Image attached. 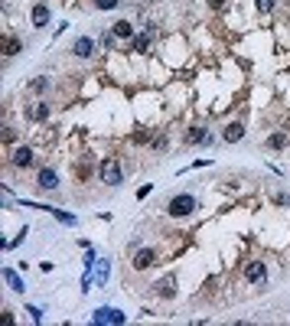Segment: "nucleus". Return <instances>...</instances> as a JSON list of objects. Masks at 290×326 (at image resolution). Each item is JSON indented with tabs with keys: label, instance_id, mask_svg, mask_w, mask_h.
<instances>
[{
	"label": "nucleus",
	"instance_id": "9",
	"mask_svg": "<svg viewBox=\"0 0 290 326\" xmlns=\"http://www.w3.org/2000/svg\"><path fill=\"white\" fill-rule=\"evenodd\" d=\"M209 140H212V134L205 127H189V134H186V144H209Z\"/></svg>",
	"mask_w": 290,
	"mask_h": 326
},
{
	"label": "nucleus",
	"instance_id": "20",
	"mask_svg": "<svg viewBox=\"0 0 290 326\" xmlns=\"http://www.w3.org/2000/svg\"><path fill=\"white\" fill-rule=\"evenodd\" d=\"M104 277H108V261H101V268H98V287L104 284Z\"/></svg>",
	"mask_w": 290,
	"mask_h": 326
},
{
	"label": "nucleus",
	"instance_id": "5",
	"mask_svg": "<svg viewBox=\"0 0 290 326\" xmlns=\"http://www.w3.org/2000/svg\"><path fill=\"white\" fill-rule=\"evenodd\" d=\"M242 137H244V124H242V121H232V124H225V131H222V140H225V144H238Z\"/></svg>",
	"mask_w": 290,
	"mask_h": 326
},
{
	"label": "nucleus",
	"instance_id": "23",
	"mask_svg": "<svg viewBox=\"0 0 290 326\" xmlns=\"http://www.w3.org/2000/svg\"><path fill=\"white\" fill-rule=\"evenodd\" d=\"M209 3H212V7H215V10H219L222 3H225V0H209Z\"/></svg>",
	"mask_w": 290,
	"mask_h": 326
},
{
	"label": "nucleus",
	"instance_id": "7",
	"mask_svg": "<svg viewBox=\"0 0 290 326\" xmlns=\"http://www.w3.org/2000/svg\"><path fill=\"white\" fill-rule=\"evenodd\" d=\"M33 26H36V30H46L49 26V7L46 3H36V7H33Z\"/></svg>",
	"mask_w": 290,
	"mask_h": 326
},
{
	"label": "nucleus",
	"instance_id": "21",
	"mask_svg": "<svg viewBox=\"0 0 290 326\" xmlns=\"http://www.w3.org/2000/svg\"><path fill=\"white\" fill-rule=\"evenodd\" d=\"M33 88H36V92H46V88H49V78H36V82H33Z\"/></svg>",
	"mask_w": 290,
	"mask_h": 326
},
{
	"label": "nucleus",
	"instance_id": "17",
	"mask_svg": "<svg viewBox=\"0 0 290 326\" xmlns=\"http://www.w3.org/2000/svg\"><path fill=\"white\" fill-rule=\"evenodd\" d=\"M3 277H7V280H10V287H13V290H23V280L16 277V274H13V271H10V268H7V271H3Z\"/></svg>",
	"mask_w": 290,
	"mask_h": 326
},
{
	"label": "nucleus",
	"instance_id": "4",
	"mask_svg": "<svg viewBox=\"0 0 290 326\" xmlns=\"http://www.w3.org/2000/svg\"><path fill=\"white\" fill-rule=\"evenodd\" d=\"M244 277H248L251 284L264 287V284H267V268H264V261H251L248 268H244Z\"/></svg>",
	"mask_w": 290,
	"mask_h": 326
},
{
	"label": "nucleus",
	"instance_id": "13",
	"mask_svg": "<svg viewBox=\"0 0 290 326\" xmlns=\"http://www.w3.org/2000/svg\"><path fill=\"white\" fill-rule=\"evenodd\" d=\"M150 39H153V30L147 26V33H141V36L134 39V53H144V49L150 46Z\"/></svg>",
	"mask_w": 290,
	"mask_h": 326
},
{
	"label": "nucleus",
	"instance_id": "6",
	"mask_svg": "<svg viewBox=\"0 0 290 326\" xmlns=\"http://www.w3.org/2000/svg\"><path fill=\"white\" fill-rule=\"evenodd\" d=\"M72 53L79 55V59H88V55L95 53V39L92 36H79V39H75V46H72Z\"/></svg>",
	"mask_w": 290,
	"mask_h": 326
},
{
	"label": "nucleus",
	"instance_id": "16",
	"mask_svg": "<svg viewBox=\"0 0 290 326\" xmlns=\"http://www.w3.org/2000/svg\"><path fill=\"white\" fill-rule=\"evenodd\" d=\"M284 144H287V134H271V137H267V147H284Z\"/></svg>",
	"mask_w": 290,
	"mask_h": 326
},
{
	"label": "nucleus",
	"instance_id": "18",
	"mask_svg": "<svg viewBox=\"0 0 290 326\" xmlns=\"http://www.w3.org/2000/svg\"><path fill=\"white\" fill-rule=\"evenodd\" d=\"M254 3H258L261 13H271V10H274V0H254Z\"/></svg>",
	"mask_w": 290,
	"mask_h": 326
},
{
	"label": "nucleus",
	"instance_id": "11",
	"mask_svg": "<svg viewBox=\"0 0 290 326\" xmlns=\"http://www.w3.org/2000/svg\"><path fill=\"white\" fill-rule=\"evenodd\" d=\"M13 163H16V166H30V163H33V150L30 147H16L13 150Z\"/></svg>",
	"mask_w": 290,
	"mask_h": 326
},
{
	"label": "nucleus",
	"instance_id": "15",
	"mask_svg": "<svg viewBox=\"0 0 290 326\" xmlns=\"http://www.w3.org/2000/svg\"><path fill=\"white\" fill-rule=\"evenodd\" d=\"M20 49H23V43H20V39H7V43H3V53H7V55H16Z\"/></svg>",
	"mask_w": 290,
	"mask_h": 326
},
{
	"label": "nucleus",
	"instance_id": "22",
	"mask_svg": "<svg viewBox=\"0 0 290 326\" xmlns=\"http://www.w3.org/2000/svg\"><path fill=\"white\" fill-rule=\"evenodd\" d=\"M160 294H163V297H173V284H170V280H163V284H160Z\"/></svg>",
	"mask_w": 290,
	"mask_h": 326
},
{
	"label": "nucleus",
	"instance_id": "1",
	"mask_svg": "<svg viewBox=\"0 0 290 326\" xmlns=\"http://www.w3.org/2000/svg\"><path fill=\"white\" fill-rule=\"evenodd\" d=\"M196 209H199V202H196V196H193V193H176V196L170 199V206H166V212H170V216H176V218L193 216Z\"/></svg>",
	"mask_w": 290,
	"mask_h": 326
},
{
	"label": "nucleus",
	"instance_id": "3",
	"mask_svg": "<svg viewBox=\"0 0 290 326\" xmlns=\"http://www.w3.org/2000/svg\"><path fill=\"white\" fill-rule=\"evenodd\" d=\"M124 313H121V310H114V307H101V310H95L92 313V323H114V326H118V323H124Z\"/></svg>",
	"mask_w": 290,
	"mask_h": 326
},
{
	"label": "nucleus",
	"instance_id": "10",
	"mask_svg": "<svg viewBox=\"0 0 290 326\" xmlns=\"http://www.w3.org/2000/svg\"><path fill=\"white\" fill-rule=\"evenodd\" d=\"M40 186L43 189H59V176H55V170H40Z\"/></svg>",
	"mask_w": 290,
	"mask_h": 326
},
{
	"label": "nucleus",
	"instance_id": "8",
	"mask_svg": "<svg viewBox=\"0 0 290 326\" xmlns=\"http://www.w3.org/2000/svg\"><path fill=\"white\" fill-rule=\"evenodd\" d=\"M153 261H157V255H153L150 248H144V251H137V255H134V268H137V271H147Z\"/></svg>",
	"mask_w": 290,
	"mask_h": 326
},
{
	"label": "nucleus",
	"instance_id": "14",
	"mask_svg": "<svg viewBox=\"0 0 290 326\" xmlns=\"http://www.w3.org/2000/svg\"><path fill=\"white\" fill-rule=\"evenodd\" d=\"M30 117H33V121H46V117H49V105H36V108L30 111Z\"/></svg>",
	"mask_w": 290,
	"mask_h": 326
},
{
	"label": "nucleus",
	"instance_id": "2",
	"mask_svg": "<svg viewBox=\"0 0 290 326\" xmlns=\"http://www.w3.org/2000/svg\"><path fill=\"white\" fill-rule=\"evenodd\" d=\"M98 173H101V183H104V186H121V183H124V170H121V163L114 160V157L101 160Z\"/></svg>",
	"mask_w": 290,
	"mask_h": 326
},
{
	"label": "nucleus",
	"instance_id": "12",
	"mask_svg": "<svg viewBox=\"0 0 290 326\" xmlns=\"http://www.w3.org/2000/svg\"><path fill=\"white\" fill-rule=\"evenodd\" d=\"M111 33H114L118 39H131V36H134V26L127 23V20H118V23L111 26Z\"/></svg>",
	"mask_w": 290,
	"mask_h": 326
},
{
	"label": "nucleus",
	"instance_id": "19",
	"mask_svg": "<svg viewBox=\"0 0 290 326\" xmlns=\"http://www.w3.org/2000/svg\"><path fill=\"white\" fill-rule=\"evenodd\" d=\"M95 3H98V10H114L118 7V0H95Z\"/></svg>",
	"mask_w": 290,
	"mask_h": 326
}]
</instances>
